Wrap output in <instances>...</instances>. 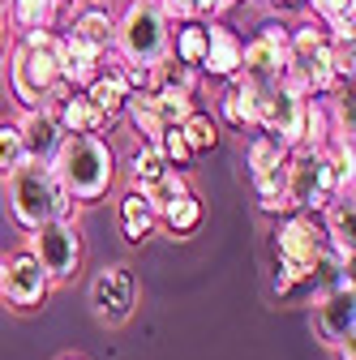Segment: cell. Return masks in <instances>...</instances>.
I'll return each instance as SVG.
<instances>
[{"mask_svg": "<svg viewBox=\"0 0 356 360\" xmlns=\"http://www.w3.org/2000/svg\"><path fill=\"white\" fill-rule=\"evenodd\" d=\"M275 270H284L292 288L309 296H322L326 288L352 279L348 262L326 245L322 228L309 214H284L275 223Z\"/></svg>", "mask_w": 356, "mask_h": 360, "instance_id": "cell-1", "label": "cell"}, {"mask_svg": "<svg viewBox=\"0 0 356 360\" xmlns=\"http://www.w3.org/2000/svg\"><path fill=\"white\" fill-rule=\"evenodd\" d=\"M5 202H9V214L18 219V228L26 232L43 228V223H73L77 214V202L61 189L52 167L34 159H26L18 172L5 176Z\"/></svg>", "mask_w": 356, "mask_h": 360, "instance_id": "cell-2", "label": "cell"}, {"mask_svg": "<svg viewBox=\"0 0 356 360\" xmlns=\"http://www.w3.org/2000/svg\"><path fill=\"white\" fill-rule=\"evenodd\" d=\"M9 86L13 99L34 112L48 108V99H56L61 82V34L56 30H30L22 34V43L9 52Z\"/></svg>", "mask_w": 356, "mask_h": 360, "instance_id": "cell-3", "label": "cell"}, {"mask_svg": "<svg viewBox=\"0 0 356 360\" xmlns=\"http://www.w3.org/2000/svg\"><path fill=\"white\" fill-rule=\"evenodd\" d=\"M48 167L77 206L108 198L112 180H116V155L103 138H65Z\"/></svg>", "mask_w": 356, "mask_h": 360, "instance_id": "cell-4", "label": "cell"}, {"mask_svg": "<svg viewBox=\"0 0 356 360\" xmlns=\"http://www.w3.org/2000/svg\"><path fill=\"white\" fill-rule=\"evenodd\" d=\"M125 65L138 69H163L172 60V22L159 5L146 0H129L125 13L116 18V48H112Z\"/></svg>", "mask_w": 356, "mask_h": 360, "instance_id": "cell-5", "label": "cell"}, {"mask_svg": "<svg viewBox=\"0 0 356 360\" xmlns=\"http://www.w3.org/2000/svg\"><path fill=\"white\" fill-rule=\"evenodd\" d=\"M331 198H339L331 150H314V146L288 150V202H292V210L296 214L326 210Z\"/></svg>", "mask_w": 356, "mask_h": 360, "instance_id": "cell-6", "label": "cell"}, {"mask_svg": "<svg viewBox=\"0 0 356 360\" xmlns=\"http://www.w3.org/2000/svg\"><path fill=\"white\" fill-rule=\"evenodd\" d=\"M288 65H292V52H288V26L266 22V26L245 43V52H241V73H236L232 82H245L253 95H262V90L279 86V77H284Z\"/></svg>", "mask_w": 356, "mask_h": 360, "instance_id": "cell-7", "label": "cell"}, {"mask_svg": "<svg viewBox=\"0 0 356 360\" xmlns=\"http://www.w3.org/2000/svg\"><path fill=\"white\" fill-rule=\"evenodd\" d=\"M26 253L43 266V275H48L52 283H65L77 275L82 266V236L73 223H43V228L30 232V245Z\"/></svg>", "mask_w": 356, "mask_h": 360, "instance_id": "cell-8", "label": "cell"}, {"mask_svg": "<svg viewBox=\"0 0 356 360\" xmlns=\"http://www.w3.org/2000/svg\"><path fill=\"white\" fill-rule=\"evenodd\" d=\"M253 129H262L266 138H275L284 150H296L305 138V99L292 95L288 86H271L258 95V112H253Z\"/></svg>", "mask_w": 356, "mask_h": 360, "instance_id": "cell-9", "label": "cell"}, {"mask_svg": "<svg viewBox=\"0 0 356 360\" xmlns=\"http://www.w3.org/2000/svg\"><path fill=\"white\" fill-rule=\"evenodd\" d=\"M91 309L103 326H125L138 309V279L125 262L103 266L99 275L91 279Z\"/></svg>", "mask_w": 356, "mask_h": 360, "instance_id": "cell-10", "label": "cell"}, {"mask_svg": "<svg viewBox=\"0 0 356 360\" xmlns=\"http://www.w3.org/2000/svg\"><path fill=\"white\" fill-rule=\"evenodd\" d=\"M314 330L331 352L352 343V335H356V283L352 279L314 296Z\"/></svg>", "mask_w": 356, "mask_h": 360, "instance_id": "cell-11", "label": "cell"}, {"mask_svg": "<svg viewBox=\"0 0 356 360\" xmlns=\"http://www.w3.org/2000/svg\"><path fill=\"white\" fill-rule=\"evenodd\" d=\"M48 288H52V279L43 275V266H39L26 249L0 262V296H5L9 304H18V309H39L43 300H48Z\"/></svg>", "mask_w": 356, "mask_h": 360, "instance_id": "cell-12", "label": "cell"}, {"mask_svg": "<svg viewBox=\"0 0 356 360\" xmlns=\"http://www.w3.org/2000/svg\"><path fill=\"white\" fill-rule=\"evenodd\" d=\"M48 112L56 116V124H61L65 138H95V133L108 124L103 112L86 99V90H69V86L56 90V108H48Z\"/></svg>", "mask_w": 356, "mask_h": 360, "instance_id": "cell-13", "label": "cell"}, {"mask_svg": "<svg viewBox=\"0 0 356 360\" xmlns=\"http://www.w3.org/2000/svg\"><path fill=\"white\" fill-rule=\"evenodd\" d=\"M86 90V99H91L99 112H103V120L112 124L116 116H125V103H129V86H125V73H120V56L116 52H108L103 56V65H99V73L82 86Z\"/></svg>", "mask_w": 356, "mask_h": 360, "instance_id": "cell-14", "label": "cell"}, {"mask_svg": "<svg viewBox=\"0 0 356 360\" xmlns=\"http://www.w3.org/2000/svg\"><path fill=\"white\" fill-rule=\"evenodd\" d=\"M18 133H22L26 159H34V163H52L56 150H61V142H65V133H61V124H56V116H52L48 108L26 112V116L18 120Z\"/></svg>", "mask_w": 356, "mask_h": 360, "instance_id": "cell-15", "label": "cell"}, {"mask_svg": "<svg viewBox=\"0 0 356 360\" xmlns=\"http://www.w3.org/2000/svg\"><path fill=\"white\" fill-rule=\"evenodd\" d=\"M241 52H245L241 34L232 26H224V22H210L206 26V60H202L198 73H206V77H228L232 82L241 73Z\"/></svg>", "mask_w": 356, "mask_h": 360, "instance_id": "cell-16", "label": "cell"}, {"mask_svg": "<svg viewBox=\"0 0 356 360\" xmlns=\"http://www.w3.org/2000/svg\"><path fill=\"white\" fill-rule=\"evenodd\" d=\"M322 214H326V223H322L326 245L352 266V253H356V202H352V193L331 198V206H326Z\"/></svg>", "mask_w": 356, "mask_h": 360, "instance_id": "cell-17", "label": "cell"}, {"mask_svg": "<svg viewBox=\"0 0 356 360\" xmlns=\"http://www.w3.org/2000/svg\"><path fill=\"white\" fill-rule=\"evenodd\" d=\"M65 34H73L77 43H86V48H95L99 56H108V52L116 48V18H112L108 9L91 5V9H82V13L69 22V30H65Z\"/></svg>", "mask_w": 356, "mask_h": 360, "instance_id": "cell-18", "label": "cell"}, {"mask_svg": "<svg viewBox=\"0 0 356 360\" xmlns=\"http://www.w3.org/2000/svg\"><path fill=\"white\" fill-rule=\"evenodd\" d=\"M116 223H120V236H125L129 245H142V240L155 232L159 210L151 206V198H146V193L129 189V193L120 198V206H116Z\"/></svg>", "mask_w": 356, "mask_h": 360, "instance_id": "cell-19", "label": "cell"}, {"mask_svg": "<svg viewBox=\"0 0 356 360\" xmlns=\"http://www.w3.org/2000/svg\"><path fill=\"white\" fill-rule=\"evenodd\" d=\"M103 56L95 48H86V43H77L73 34H61V82L69 90H82L86 82H91L99 73Z\"/></svg>", "mask_w": 356, "mask_h": 360, "instance_id": "cell-20", "label": "cell"}, {"mask_svg": "<svg viewBox=\"0 0 356 360\" xmlns=\"http://www.w3.org/2000/svg\"><path fill=\"white\" fill-rule=\"evenodd\" d=\"M309 9L318 13V26L326 30L331 43H352V30H356V0H309Z\"/></svg>", "mask_w": 356, "mask_h": 360, "instance_id": "cell-21", "label": "cell"}, {"mask_svg": "<svg viewBox=\"0 0 356 360\" xmlns=\"http://www.w3.org/2000/svg\"><path fill=\"white\" fill-rule=\"evenodd\" d=\"M5 13H9V26L30 34V30H52L61 5L56 0H5Z\"/></svg>", "mask_w": 356, "mask_h": 360, "instance_id": "cell-22", "label": "cell"}, {"mask_svg": "<svg viewBox=\"0 0 356 360\" xmlns=\"http://www.w3.org/2000/svg\"><path fill=\"white\" fill-rule=\"evenodd\" d=\"M151 95H155V108H159V120H163V129L185 124V120L198 112V103H193V90H181V86L155 82V86H151Z\"/></svg>", "mask_w": 356, "mask_h": 360, "instance_id": "cell-23", "label": "cell"}, {"mask_svg": "<svg viewBox=\"0 0 356 360\" xmlns=\"http://www.w3.org/2000/svg\"><path fill=\"white\" fill-rule=\"evenodd\" d=\"M125 116H129L133 133L142 138V146H159V138H163V120H159V108H155V95H151V90H142V95H129Z\"/></svg>", "mask_w": 356, "mask_h": 360, "instance_id": "cell-24", "label": "cell"}, {"mask_svg": "<svg viewBox=\"0 0 356 360\" xmlns=\"http://www.w3.org/2000/svg\"><path fill=\"white\" fill-rule=\"evenodd\" d=\"M206 26L210 22H181L176 26V34H172V56H176V65H185V69H202V60H206Z\"/></svg>", "mask_w": 356, "mask_h": 360, "instance_id": "cell-25", "label": "cell"}, {"mask_svg": "<svg viewBox=\"0 0 356 360\" xmlns=\"http://www.w3.org/2000/svg\"><path fill=\"white\" fill-rule=\"evenodd\" d=\"M167 172H172V167H167V159L159 155V146H138V150L129 155V189L146 193L151 185H159Z\"/></svg>", "mask_w": 356, "mask_h": 360, "instance_id": "cell-26", "label": "cell"}, {"mask_svg": "<svg viewBox=\"0 0 356 360\" xmlns=\"http://www.w3.org/2000/svg\"><path fill=\"white\" fill-rule=\"evenodd\" d=\"M159 223H163L172 236L198 232V223H202V202H198V193H185V198H176L172 206H163V210H159Z\"/></svg>", "mask_w": 356, "mask_h": 360, "instance_id": "cell-27", "label": "cell"}, {"mask_svg": "<svg viewBox=\"0 0 356 360\" xmlns=\"http://www.w3.org/2000/svg\"><path fill=\"white\" fill-rule=\"evenodd\" d=\"M219 112H224L228 124L236 129H253V112H258V95L245 86V82H232L224 90V99H219Z\"/></svg>", "mask_w": 356, "mask_h": 360, "instance_id": "cell-28", "label": "cell"}, {"mask_svg": "<svg viewBox=\"0 0 356 360\" xmlns=\"http://www.w3.org/2000/svg\"><path fill=\"white\" fill-rule=\"evenodd\" d=\"M159 9L167 13V22H219L228 0H159Z\"/></svg>", "mask_w": 356, "mask_h": 360, "instance_id": "cell-29", "label": "cell"}, {"mask_svg": "<svg viewBox=\"0 0 356 360\" xmlns=\"http://www.w3.org/2000/svg\"><path fill=\"white\" fill-rule=\"evenodd\" d=\"M181 129V138H185V146H189V155L198 159V155H206V150H215V142H219V129H215V120L210 116H202V112H193L185 124H176Z\"/></svg>", "mask_w": 356, "mask_h": 360, "instance_id": "cell-30", "label": "cell"}, {"mask_svg": "<svg viewBox=\"0 0 356 360\" xmlns=\"http://www.w3.org/2000/svg\"><path fill=\"white\" fill-rule=\"evenodd\" d=\"M326 30L318 26V22H300V26H292L288 30V52H292V60H300V56H309V52H318V48H326Z\"/></svg>", "mask_w": 356, "mask_h": 360, "instance_id": "cell-31", "label": "cell"}, {"mask_svg": "<svg viewBox=\"0 0 356 360\" xmlns=\"http://www.w3.org/2000/svg\"><path fill=\"white\" fill-rule=\"evenodd\" d=\"M284 159H288V150H284L275 138H266V133H258V138L249 142V155H245L249 176H258V172H266V167H275V163H284Z\"/></svg>", "mask_w": 356, "mask_h": 360, "instance_id": "cell-32", "label": "cell"}, {"mask_svg": "<svg viewBox=\"0 0 356 360\" xmlns=\"http://www.w3.org/2000/svg\"><path fill=\"white\" fill-rule=\"evenodd\" d=\"M26 163V150H22V133L13 120H0V176H9Z\"/></svg>", "mask_w": 356, "mask_h": 360, "instance_id": "cell-33", "label": "cell"}, {"mask_svg": "<svg viewBox=\"0 0 356 360\" xmlns=\"http://www.w3.org/2000/svg\"><path fill=\"white\" fill-rule=\"evenodd\" d=\"M189 193V180H185V172H167L159 185H151L146 189V198H151V206L155 210H163V206H172L176 198H185Z\"/></svg>", "mask_w": 356, "mask_h": 360, "instance_id": "cell-34", "label": "cell"}, {"mask_svg": "<svg viewBox=\"0 0 356 360\" xmlns=\"http://www.w3.org/2000/svg\"><path fill=\"white\" fill-rule=\"evenodd\" d=\"M159 155L167 159V167H172V172H181V167H189V163H193V155H189V146H185V138H181V129H163V138H159Z\"/></svg>", "mask_w": 356, "mask_h": 360, "instance_id": "cell-35", "label": "cell"}, {"mask_svg": "<svg viewBox=\"0 0 356 360\" xmlns=\"http://www.w3.org/2000/svg\"><path fill=\"white\" fill-rule=\"evenodd\" d=\"M5 43H9V13H5V0H0V56H5Z\"/></svg>", "mask_w": 356, "mask_h": 360, "instance_id": "cell-36", "label": "cell"}, {"mask_svg": "<svg viewBox=\"0 0 356 360\" xmlns=\"http://www.w3.org/2000/svg\"><path fill=\"white\" fill-rule=\"evenodd\" d=\"M271 5H275V9H305L309 0H271Z\"/></svg>", "mask_w": 356, "mask_h": 360, "instance_id": "cell-37", "label": "cell"}, {"mask_svg": "<svg viewBox=\"0 0 356 360\" xmlns=\"http://www.w3.org/2000/svg\"><path fill=\"white\" fill-rule=\"evenodd\" d=\"M61 360H82V356H61Z\"/></svg>", "mask_w": 356, "mask_h": 360, "instance_id": "cell-38", "label": "cell"}, {"mask_svg": "<svg viewBox=\"0 0 356 360\" xmlns=\"http://www.w3.org/2000/svg\"><path fill=\"white\" fill-rule=\"evenodd\" d=\"M56 5H73V0H56Z\"/></svg>", "mask_w": 356, "mask_h": 360, "instance_id": "cell-39", "label": "cell"}, {"mask_svg": "<svg viewBox=\"0 0 356 360\" xmlns=\"http://www.w3.org/2000/svg\"><path fill=\"white\" fill-rule=\"evenodd\" d=\"M146 5H159V0H146Z\"/></svg>", "mask_w": 356, "mask_h": 360, "instance_id": "cell-40", "label": "cell"}, {"mask_svg": "<svg viewBox=\"0 0 356 360\" xmlns=\"http://www.w3.org/2000/svg\"><path fill=\"white\" fill-rule=\"evenodd\" d=\"M228 5H236V0H228Z\"/></svg>", "mask_w": 356, "mask_h": 360, "instance_id": "cell-41", "label": "cell"}]
</instances>
